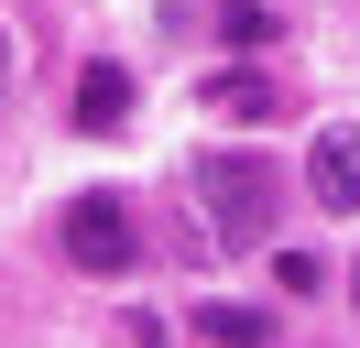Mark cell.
Listing matches in <instances>:
<instances>
[{
	"mask_svg": "<svg viewBox=\"0 0 360 348\" xmlns=\"http://www.w3.org/2000/svg\"><path fill=\"white\" fill-rule=\"evenodd\" d=\"M186 185L207 196V229L229 239V250H262L273 239V163H251V152H197V163H186Z\"/></svg>",
	"mask_w": 360,
	"mask_h": 348,
	"instance_id": "cell-1",
	"label": "cell"
},
{
	"mask_svg": "<svg viewBox=\"0 0 360 348\" xmlns=\"http://www.w3.org/2000/svg\"><path fill=\"white\" fill-rule=\"evenodd\" d=\"M55 250H66L77 272H131V261H142V229H131V207H120V196H66Z\"/></svg>",
	"mask_w": 360,
	"mask_h": 348,
	"instance_id": "cell-2",
	"label": "cell"
},
{
	"mask_svg": "<svg viewBox=\"0 0 360 348\" xmlns=\"http://www.w3.org/2000/svg\"><path fill=\"white\" fill-rule=\"evenodd\" d=\"M197 109H207V120H284V87H273V65L262 55H229V65H207V76H197Z\"/></svg>",
	"mask_w": 360,
	"mask_h": 348,
	"instance_id": "cell-3",
	"label": "cell"
},
{
	"mask_svg": "<svg viewBox=\"0 0 360 348\" xmlns=\"http://www.w3.org/2000/svg\"><path fill=\"white\" fill-rule=\"evenodd\" d=\"M306 196H316L328 218H360V130H349V120H328V130L306 142Z\"/></svg>",
	"mask_w": 360,
	"mask_h": 348,
	"instance_id": "cell-4",
	"label": "cell"
},
{
	"mask_svg": "<svg viewBox=\"0 0 360 348\" xmlns=\"http://www.w3.org/2000/svg\"><path fill=\"white\" fill-rule=\"evenodd\" d=\"M77 130H88V142H120V130H131V65L120 55L77 65Z\"/></svg>",
	"mask_w": 360,
	"mask_h": 348,
	"instance_id": "cell-5",
	"label": "cell"
},
{
	"mask_svg": "<svg viewBox=\"0 0 360 348\" xmlns=\"http://www.w3.org/2000/svg\"><path fill=\"white\" fill-rule=\"evenodd\" d=\"M186 326H197L207 348H273V316H262V304H219V294H207V304H186Z\"/></svg>",
	"mask_w": 360,
	"mask_h": 348,
	"instance_id": "cell-6",
	"label": "cell"
},
{
	"mask_svg": "<svg viewBox=\"0 0 360 348\" xmlns=\"http://www.w3.org/2000/svg\"><path fill=\"white\" fill-rule=\"evenodd\" d=\"M207 33H219L229 55H273V33H284V22H273V0H219V11H207Z\"/></svg>",
	"mask_w": 360,
	"mask_h": 348,
	"instance_id": "cell-7",
	"label": "cell"
},
{
	"mask_svg": "<svg viewBox=\"0 0 360 348\" xmlns=\"http://www.w3.org/2000/svg\"><path fill=\"white\" fill-rule=\"evenodd\" d=\"M273 283H284V294H316V283H328V261H316V250H273Z\"/></svg>",
	"mask_w": 360,
	"mask_h": 348,
	"instance_id": "cell-8",
	"label": "cell"
},
{
	"mask_svg": "<svg viewBox=\"0 0 360 348\" xmlns=\"http://www.w3.org/2000/svg\"><path fill=\"white\" fill-rule=\"evenodd\" d=\"M120 337H131V348H175V326H164V316H142V304H131V316H120Z\"/></svg>",
	"mask_w": 360,
	"mask_h": 348,
	"instance_id": "cell-9",
	"label": "cell"
},
{
	"mask_svg": "<svg viewBox=\"0 0 360 348\" xmlns=\"http://www.w3.org/2000/svg\"><path fill=\"white\" fill-rule=\"evenodd\" d=\"M0 76H11V33H0Z\"/></svg>",
	"mask_w": 360,
	"mask_h": 348,
	"instance_id": "cell-10",
	"label": "cell"
},
{
	"mask_svg": "<svg viewBox=\"0 0 360 348\" xmlns=\"http://www.w3.org/2000/svg\"><path fill=\"white\" fill-rule=\"evenodd\" d=\"M349 294H360V261H349Z\"/></svg>",
	"mask_w": 360,
	"mask_h": 348,
	"instance_id": "cell-11",
	"label": "cell"
}]
</instances>
